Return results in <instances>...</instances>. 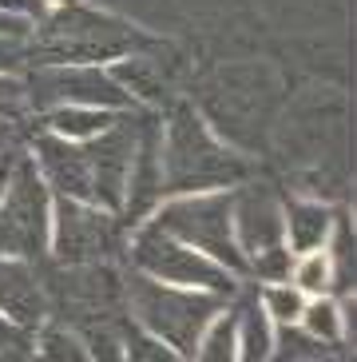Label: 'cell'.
<instances>
[{
	"mask_svg": "<svg viewBox=\"0 0 357 362\" xmlns=\"http://www.w3.org/2000/svg\"><path fill=\"white\" fill-rule=\"evenodd\" d=\"M123 362H187V358L163 339H155L131 319H123Z\"/></svg>",
	"mask_w": 357,
	"mask_h": 362,
	"instance_id": "603a6c76",
	"label": "cell"
},
{
	"mask_svg": "<svg viewBox=\"0 0 357 362\" xmlns=\"http://www.w3.org/2000/svg\"><path fill=\"white\" fill-rule=\"evenodd\" d=\"M107 72L119 80L127 96L135 100V104H159L163 100V72H159L155 56L143 48V52H131V56H119L107 64Z\"/></svg>",
	"mask_w": 357,
	"mask_h": 362,
	"instance_id": "e0dca14e",
	"label": "cell"
},
{
	"mask_svg": "<svg viewBox=\"0 0 357 362\" xmlns=\"http://www.w3.org/2000/svg\"><path fill=\"white\" fill-rule=\"evenodd\" d=\"M0 315L20 327L24 334L40 327L52 310H48V291H44V275L28 259L0 255Z\"/></svg>",
	"mask_w": 357,
	"mask_h": 362,
	"instance_id": "7c38bea8",
	"label": "cell"
},
{
	"mask_svg": "<svg viewBox=\"0 0 357 362\" xmlns=\"http://www.w3.org/2000/svg\"><path fill=\"white\" fill-rule=\"evenodd\" d=\"M159 156H163V199L190 192H226L246 180V160L222 148L202 124L195 107L178 104L167 128H159Z\"/></svg>",
	"mask_w": 357,
	"mask_h": 362,
	"instance_id": "7a4b0ae2",
	"label": "cell"
},
{
	"mask_svg": "<svg viewBox=\"0 0 357 362\" xmlns=\"http://www.w3.org/2000/svg\"><path fill=\"white\" fill-rule=\"evenodd\" d=\"M0 33L28 36V33H32V21H16V16H0Z\"/></svg>",
	"mask_w": 357,
	"mask_h": 362,
	"instance_id": "f546056e",
	"label": "cell"
},
{
	"mask_svg": "<svg viewBox=\"0 0 357 362\" xmlns=\"http://www.w3.org/2000/svg\"><path fill=\"white\" fill-rule=\"evenodd\" d=\"M178 243L195 247L199 255L214 259L231 275H246V255L234 243V223H231V187L226 192H190V195H167L155 203L147 215Z\"/></svg>",
	"mask_w": 357,
	"mask_h": 362,
	"instance_id": "277c9868",
	"label": "cell"
},
{
	"mask_svg": "<svg viewBox=\"0 0 357 362\" xmlns=\"http://www.w3.org/2000/svg\"><path fill=\"white\" fill-rule=\"evenodd\" d=\"M28 112V92L20 76H0V119H20Z\"/></svg>",
	"mask_w": 357,
	"mask_h": 362,
	"instance_id": "4316f807",
	"label": "cell"
},
{
	"mask_svg": "<svg viewBox=\"0 0 357 362\" xmlns=\"http://www.w3.org/2000/svg\"><path fill=\"white\" fill-rule=\"evenodd\" d=\"M231 223H234V243L250 263L254 255L282 247V199L262 187V183H242L231 192Z\"/></svg>",
	"mask_w": 357,
	"mask_h": 362,
	"instance_id": "30bf717a",
	"label": "cell"
},
{
	"mask_svg": "<svg viewBox=\"0 0 357 362\" xmlns=\"http://www.w3.org/2000/svg\"><path fill=\"white\" fill-rule=\"evenodd\" d=\"M231 298L210 295V291H195V287H175V283H159L151 275L127 271L123 279V310L127 319L143 327L147 334L163 339L167 346H175L183 358L190 362L195 342L207 330V322L226 307Z\"/></svg>",
	"mask_w": 357,
	"mask_h": 362,
	"instance_id": "3957f363",
	"label": "cell"
},
{
	"mask_svg": "<svg viewBox=\"0 0 357 362\" xmlns=\"http://www.w3.org/2000/svg\"><path fill=\"white\" fill-rule=\"evenodd\" d=\"M190 362H238V330H234V307H222L195 342Z\"/></svg>",
	"mask_w": 357,
	"mask_h": 362,
	"instance_id": "d6986e66",
	"label": "cell"
},
{
	"mask_svg": "<svg viewBox=\"0 0 357 362\" xmlns=\"http://www.w3.org/2000/svg\"><path fill=\"white\" fill-rule=\"evenodd\" d=\"M298 327H302L314 342H322L326 351H334V346H341V342L349 339V303H341V298H334V295L305 298Z\"/></svg>",
	"mask_w": 357,
	"mask_h": 362,
	"instance_id": "9a60e30c",
	"label": "cell"
},
{
	"mask_svg": "<svg viewBox=\"0 0 357 362\" xmlns=\"http://www.w3.org/2000/svg\"><path fill=\"white\" fill-rule=\"evenodd\" d=\"M28 346V342H24ZM24 346H12V351H0V362H28V354H24Z\"/></svg>",
	"mask_w": 357,
	"mask_h": 362,
	"instance_id": "d6a6232c",
	"label": "cell"
},
{
	"mask_svg": "<svg viewBox=\"0 0 357 362\" xmlns=\"http://www.w3.org/2000/svg\"><path fill=\"white\" fill-rule=\"evenodd\" d=\"M28 72V36L0 33V76H24Z\"/></svg>",
	"mask_w": 357,
	"mask_h": 362,
	"instance_id": "484cf974",
	"label": "cell"
},
{
	"mask_svg": "<svg viewBox=\"0 0 357 362\" xmlns=\"http://www.w3.org/2000/svg\"><path fill=\"white\" fill-rule=\"evenodd\" d=\"M32 163L40 171V180L48 183V192L56 199H92V168H87V151L84 144H72V139H60L52 132H36L32 136Z\"/></svg>",
	"mask_w": 357,
	"mask_h": 362,
	"instance_id": "8fae6325",
	"label": "cell"
},
{
	"mask_svg": "<svg viewBox=\"0 0 357 362\" xmlns=\"http://www.w3.org/2000/svg\"><path fill=\"white\" fill-rule=\"evenodd\" d=\"M314 362H326V358H314Z\"/></svg>",
	"mask_w": 357,
	"mask_h": 362,
	"instance_id": "e575fe53",
	"label": "cell"
},
{
	"mask_svg": "<svg viewBox=\"0 0 357 362\" xmlns=\"http://www.w3.org/2000/svg\"><path fill=\"white\" fill-rule=\"evenodd\" d=\"M326 251H329V263H334V283L349 291V283H353V219L349 215L334 219Z\"/></svg>",
	"mask_w": 357,
	"mask_h": 362,
	"instance_id": "d4e9b609",
	"label": "cell"
},
{
	"mask_svg": "<svg viewBox=\"0 0 357 362\" xmlns=\"http://www.w3.org/2000/svg\"><path fill=\"white\" fill-rule=\"evenodd\" d=\"M290 283H294L298 291H302L305 298L314 295H334L337 283H334V263H329V251L322 247V251H305V255H294V263H290Z\"/></svg>",
	"mask_w": 357,
	"mask_h": 362,
	"instance_id": "ffe728a7",
	"label": "cell"
},
{
	"mask_svg": "<svg viewBox=\"0 0 357 362\" xmlns=\"http://www.w3.org/2000/svg\"><path fill=\"white\" fill-rule=\"evenodd\" d=\"M12 160H16V148L0 151V195H4V187H8V175H12Z\"/></svg>",
	"mask_w": 357,
	"mask_h": 362,
	"instance_id": "4dcf8cb0",
	"label": "cell"
},
{
	"mask_svg": "<svg viewBox=\"0 0 357 362\" xmlns=\"http://www.w3.org/2000/svg\"><path fill=\"white\" fill-rule=\"evenodd\" d=\"M119 112L111 107H87V104H52L44 107L40 128L52 132L60 139H72V144H87L92 136H99L104 128H111V119Z\"/></svg>",
	"mask_w": 357,
	"mask_h": 362,
	"instance_id": "5bb4252c",
	"label": "cell"
},
{
	"mask_svg": "<svg viewBox=\"0 0 357 362\" xmlns=\"http://www.w3.org/2000/svg\"><path fill=\"white\" fill-rule=\"evenodd\" d=\"M139 132H143V119L135 112H119L111 119V128H104L84 144L87 168H92V199L116 215H123L127 180H131V163L139 151Z\"/></svg>",
	"mask_w": 357,
	"mask_h": 362,
	"instance_id": "9c48e42d",
	"label": "cell"
},
{
	"mask_svg": "<svg viewBox=\"0 0 357 362\" xmlns=\"http://www.w3.org/2000/svg\"><path fill=\"white\" fill-rule=\"evenodd\" d=\"M28 342V334H24L20 327H12L4 315H0V351H12V346H24Z\"/></svg>",
	"mask_w": 357,
	"mask_h": 362,
	"instance_id": "f1b7e54d",
	"label": "cell"
},
{
	"mask_svg": "<svg viewBox=\"0 0 357 362\" xmlns=\"http://www.w3.org/2000/svg\"><path fill=\"white\" fill-rule=\"evenodd\" d=\"M123 319H92L84 327H72L84 339V351L92 362H123Z\"/></svg>",
	"mask_w": 357,
	"mask_h": 362,
	"instance_id": "44dd1931",
	"label": "cell"
},
{
	"mask_svg": "<svg viewBox=\"0 0 357 362\" xmlns=\"http://www.w3.org/2000/svg\"><path fill=\"white\" fill-rule=\"evenodd\" d=\"M314 358H326V346L314 342L302 327H274V351L266 362H314Z\"/></svg>",
	"mask_w": 357,
	"mask_h": 362,
	"instance_id": "cb8c5ba5",
	"label": "cell"
},
{
	"mask_svg": "<svg viewBox=\"0 0 357 362\" xmlns=\"http://www.w3.org/2000/svg\"><path fill=\"white\" fill-rule=\"evenodd\" d=\"M123 247H127L131 271H139V275H151L159 283H175V287L210 291V295H222V298L238 295V275H231L214 259L199 255L195 247L178 243L175 235H167L159 223H151V219H139L127 231Z\"/></svg>",
	"mask_w": 357,
	"mask_h": 362,
	"instance_id": "5b68a950",
	"label": "cell"
},
{
	"mask_svg": "<svg viewBox=\"0 0 357 362\" xmlns=\"http://www.w3.org/2000/svg\"><path fill=\"white\" fill-rule=\"evenodd\" d=\"M337 211L322 199H282V239L290 247V255H305V251H322L329 243Z\"/></svg>",
	"mask_w": 357,
	"mask_h": 362,
	"instance_id": "4fadbf2b",
	"label": "cell"
},
{
	"mask_svg": "<svg viewBox=\"0 0 357 362\" xmlns=\"http://www.w3.org/2000/svg\"><path fill=\"white\" fill-rule=\"evenodd\" d=\"M337 362H353V358H337Z\"/></svg>",
	"mask_w": 357,
	"mask_h": 362,
	"instance_id": "836d02e7",
	"label": "cell"
},
{
	"mask_svg": "<svg viewBox=\"0 0 357 362\" xmlns=\"http://www.w3.org/2000/svg\"><path fill=\"white\" fill-rule=\"evenodd\" d=\"M258 307L266 310V319L274 327H294L302 319V307H305V295L290 283V279H278V283H262L258 287Z\"/></svg>",
	"mask_w": 357,
	"mask_h": 362,
	"instance_id": "7402d4cb",
	"label": "cell"
},
{
	"mask_svg": "<svg viewBox=\"0 0 357 362\" xmlns=\"http://www.w3.org/2000/svg\"><path fill=\"white\" fill-rule=\"evenodd\" d=\"M155 48L151 36L131 28L127 21H116L99 8L84 4H48L40 21L28 33V68L36 64H111L119 56Z\"/></svg>",
	"mask_w": 357,
	"mask_h": 362,
	"instance_id": "6da1fadb",
	"label": "cell"
},
{
	"mask_svg": "<svg viewBox=\"0 0 357 362\" xmlns=\"http://www.w3.org/2000/svg\"><path fill=\"white\" fill-rule=\"evenodd\" d=\"M52 0H0V16H16V21H40L44 12H48Z\"/></svg>",
	"mask_w": 357,
	"mask_h": 362,
	"instance_id": "83f0119b",
	"label": "cell"
},
{
	"mask_svg": "<svg viewBox=\"0 0 357 362\" xmlns=\"http://www.w3.org/2000/svg\"><path fill=\"white\" fill-rule=\"evenodd\" d=\"M12 136H16V119H0V151L12 148Z\"/></svg>",
	"mask_w": 357,
	"mask_h": 362,
	"instance_id": "1f68e13d",
	"label": "cell"
},
{
	"mask_svg": "<svg viewBox=\"0 0 357 362\" xmlns=\"http://www.w3.org/2000/svg\"><path fill=\"white\" fill-rule=\"evenodd\" d=\"M234 330H238V362H266L274 351V322L258 307V298H238L234 307Z\"/></svg>",
	"mask_w": 357,
	"mask_h": 362,
	"instance_id": "ac0fdd59",
	"label": "cell"
},
{
	"mask_svg": "<svg viewBox=\"0 0 357 362\" xmlns=\"http://www.w3.org/2000/svg\"><path fill=\"white\" fill-rule=\"evenodd\" d=\"M28 339L32 342L24 346L28 362H92L87 351H84V339H80L68 322L56 319V315H48Z\"/></svg>",
	"mask_w": 357,
	"mask_h": 362,
	"instance_id": "2e32d148",
	"label": "cell"
},
{
	"mask_svg": "<svg viewBox=\"0 0 357 362\" xmlns=\"http://www.w3.org/2000/svg\"><path fill=\"white\" fill-rule=\"evenodd\" d=\"M127 239L123 215L107 211L99 203L84 199H56L52 195V239L48 255L60 267L107 263Z\"/></svg>",
	"mask_w": 357,
	"mask_h": 362,
	"instance_id": "52a82bcc",
	"label": "cell"
},
{
	"mask_svg": "<svg viewBox=\"0 0 357 362\" xmlns=\"http://www.w3.org/2000/svg\"><path fill=\"white\" fill-rule=\"evenodd\" d=\"M52 239V192L28 151H16L8 187L0 195V255L40 263Z\"/></svg>",
	"mask_w": 357,
	"mask_h": 362,
	"instance_id": "8992f818",
	"label": "cell"
},
{
	"mask_svg": "<svg viewBox=\"0 0 357 362\" xmlns=\"http://www.w3.org/2000/svg\"><path fill=\"white\" fill-rule=\"evenodd\" d=\"M28 107L44 112L52 104H87L111 107V112H135V100L127 96L107 64H36L20 76Z\"/></svg>",
	"mask_w": 357,
	"mask_h": 362,
	"instance_id": "ba28073f",
	"label": "cell"
}]
</instances>
